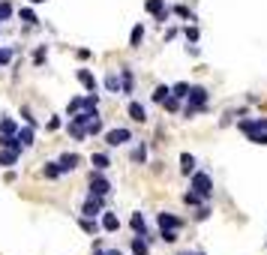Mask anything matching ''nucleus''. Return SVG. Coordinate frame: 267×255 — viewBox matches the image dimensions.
<instances>
[{
  "label": "nucleus",
  "instance_id": "nucleus-1",
  "mask_svg": "<svg viewBox=\"0 0 267 255\" xmlns=\"http://www.w3.org/2000/svg\"><path fill=\"white\" fill-rule=\"evenodd\" d=\"M207 102H210V90L201 87V84H192L189 96H186V105H183V117H195V114L207 111Z\"/></svg>",
  "mask_w": 267,
  "mask_h": 255
},
{
  "label": "nucleus",
  "instance_id": "nucleus-19",
  "mask_svg": "<svg viewBox=\"0 0 267 255\" xmlns=\"http://www.w3.org/2000/svg\"><path fill=\"white\" fill-rule=\"evenodd\" d=\"M129 225H132V231H135V234H144V237H147V222H144V213H132Z\"/></svg>",
  "mask_w": 267,
  "mask_h": 255
},
{
  "label": "nucleus",
  "instance_id": "nucleus-25",
  "mask_svg": "<svg viewBox=\"0 0 267 255\" xmlns=\"http://www.w3.org/2000/svg\"><path fill=\"white\" fill-rule=\"evenodd\" d=\"M42 174L48 177V180H57L63 171H60V162H45V168H42Z\"/></svg>",
  "mask_w": 267,
  "mask_h": 255
},
{
  "label": "nucleus",
  "instance_id": "nucleus-18",
  "mask_svg": "<svg viewBox=\"0 0 267 255\" xmlns=\"http://www.w3.org/2000/svg\"><path fill=\"white\" fill-rule=\"evenodd\" d=\"M180 174H195V156L192 153H180Z\"/></svg>",
  "mask_w": 267,
  "mask_h": 255
},
{
  "label": "nucleus",
  "instance_id": "nucleus-38",
  "mask_svg": "<svg viewBox=\"0 0 267 255\" xmlns=\"http://www.w3.org/2000/svg\"><path fill=\"white\" fill-rule=\"evenodd\" d=\"M183 36H186V42H198V27H183Z\"/></svg>",
  "mask_w": 267,
  "mask_h": 255
},
{
  "label": "nucleus",
  "instance_id": "nucleus-4",
  "mask_svg": "<svg viewBox=\"0 0 267 255\" xmlns=\"http://www.w3.org/2000/svg\"><path fill=\"white\" fill-rule=\"evenodd\" d=\"M102 207H105V198L90 192V195H87V201L81 204V216H90V219H96V216H102V213H105Z\"/></svg>",
  "mask_w": 267,
  "mask_h": 255
},
{
  "label": "nucleus",
  "instance_id": "nucleus-42",
  "mask_svg": "<svg viewBox=\"0 0 267 255\" xmlns=\"http://www.w3.org/2000/svg\"><path fill=\"white\" fill-rule=\"evenodd\" d=\"M21 117H24V120H27L30 126H36V117H33V114H30V108H27V105L21 108Z\"/></svg>",
  "mask_w": 267,
  "mask_h": 255
},
{
  "label": "nucleus",
  "instance_id": "nucleus-34",
  "mask_svg": "<svg viewBox=\"0 0 267 255\" xmlns=\"http://www.w3.org/2000/svg\"><path fill=\"white\" fill-rule=\"evenodd\" d=\"M99 132H102V117L96 114L93 120H90V126H87V135H99Z\"/></svg>",
  "mask_w": 267,
  "mask_h": 255
},
{
  "label": "nucleus",
  "instance_id": "nucleus-20",
  "mask_svg": "<svg viewBox=\"0 0 267 255\" xmlns=\"http://www.w3.org/2000/svg\"><path fill=\"white\" fill-rule=\"evenodd\" d=\"M78 225H81L84 234H96V231L102 228V222H96V219H90V216H81V219H78Z\"/></svg>",
  "mask_w": 267,
  "mask_h": 255
},
{
  "label": "nucleus",
  "instance_id": "nucleus-14",
  "mask_svg": "<svg viewBox=\"0 0 267 255\" xmlns=\"http://www.w3.org/2000/svg\"><path fill=\"white\" fill-rule=\"evenodd\" d=\"M90 165L96 168V171H108V168H111L108 153H93V156H90Z\"/></svg>",
  "mask_w": 267,
  "mask_h": 255
},
{
  "label": "nucleus",
  "instance_id": "nucleus-16",
  "mask_svg": "<svg viewBox=\"0 0 267 255\" xmlns=\"http://www.w3.org/2000/svg\"><path fill=\"white\" fill-rule=\"evenodd\" d=\"M120 81H123V93H132L135 90V75H132V69H126V66H123V69H120Z\"/></svg>",
  "mask_w": 267,
  "mask_h": 255
},
{
  "label": "nucleus",
  "instance_id": "nucleus-27",
  "mask_svg": "<svg viewBox=\"0 0 267 255\" xmlns=\"http://www.w3.org/2000/svg\"><path fill=\"white\" fill-rule=\"evenodd\" d=\"M18 138H21V144H24V147H30V144H33V126H30V123L18 129Z\"/></svg>",
  "mask_w": 267,
  "mask_h": 255
},
{
  "label": "nucleus",
  "instance_id": "nucleus-45",
  "mask_svg": "<svg viewBox=\"0 0 267 255\" xmlns=\"http://www.w3.org/2000/svg\"><path fill=\"white\" fill-rule=\"evenodd\" d=\"M48 129H51V132L60 129V117H51V120H48Z\"/></svg>",
  "mask_w": 267,
  "mask_h": 255
},
{
  "label": "nucleus",
  "instance_id": "nucleus-39",
  "mask_svg": "<svg viewBox=\"0 0 267 255\" xmlns=\"http://www.w3.org/2000/svg\"><path fill=\"white\" fill-rule=\"evenodd\" d=\"M246 138L252 141V144H267V132H249Z\"/></svg>",
  "mask_w": 267,
  "mask_h": 255
},
{
  "label": "nucleus",
  "instance_id": "nucleus-41",
  "mask_svg": "<svg viewBox=\"0 0 267 255\" xmlns=\"http://www.w3.org/2000/svg\"><path fill=\"white\" fill-rule=\"evenodd\" d=\"M93 255H123V252H120V249H102V246H96Z\"/></svg>",
  "mask_w": 267,
  "mask_h": 255
},
{
  "label": "nucleus",
  "instance_id": "nucleus-31",
  "mask_svg": "<svg viewBox=\"0 0 267 255\" xmlns=\"http://www.w3.org/2000/svg\"><path fill=\"white\" fill-rule=\"evenodd\" d=\"M171 12H174V15H180V18H186V21H195V15H192V12H189V9H186L183 3H177V6H174Z\"/></svg>",
  "mask_w": 267,
  "mask_h": 255
},
{
  "label": "nucleus",
  "instance_id": "nucleus-33",
  "mask_svg": "<svg viewBox=\"0 0 267 255\" xmlns=\"http://www.w3.org/2000/svg\"><path fill=\"white\" fill-rule=\"evenodd\" d=\"M9 18H12V3L3 0V3H0V21H9Z\"/></svg>",
  "mask_w": 267,
  "mask_h": 255
},
{
  "label": "nucleus",
  "instance_id": "nucleus-46",
  "mask_svg": "<svg viewBox=\"0 0 267 255\" xmlns=\"http://www.w3.org/2000/svg\"><path fill=\"white\" fill-rule=\"evenodd\" d=\"M177 255H201V252H177Z\"/></svg>",
  "mask_w": 267,
  "mask_h": 255
},
{
  "label": "nucleus",
  "instance_id": "nucleus-5",
  "mask_svg": "<svg viewBox=\"0 0 267 255\" xmlns=\"http://www.w3.org/2000/svg\"><path fill=\"white\" fill-rule=\"evenodd\" d=\"M129 138H132V132H129L126 126H117V129H108V132H105V144H108V147H123Z\"/></svg>",
  "mask_w": 267,
  "mask_h": 255
},
{
  "label": "nucleus",
  "instance_id": "nucleus-6",
  "mask_svg": "<svg viewBox=\"0 0 267 255\" xmlns=\"http://www.w3.org/2000/svg\"><path fill=\"white\" fill-rule=\"evenodd\" d=\"M144 12L153 15L156 21H168V15H171V9L165 6V0H147V3H144Z\"/></svg>",
  "mask_w": 267,
  "mask_h": 255
},
{
  "label": "nucleus",
  "instance_id": "nucleus-23",
  "mask_svg": "<svg viewBox=\"0 0 267 255\" xmlns=\"http://www.w3.org/2000/svg\"><path fill=\"white\" fill-rule=\"evenodd\" d=\"M141 42H144V27L135 24L132 33H129V45H132V48H141Z\"/></svg>",
  "mask_w": 267,
  "mask_h": 255
},
{
  "label": "nucleus",
  "instance_id": "nucleus-10",
  "mask_svg": "<svg viewBox=\"0 0 267 255\" xmlns=\"http://www.w3.org/2000/svg\"><path fill=\"white\" fill-rule=\"evenodd\" d=\"M156 222H159V228H177V231L183 228V219H177L174 213H159Z\"/></svg>",
  "mask_w": 267,
  "mask_h": 255
},
{
  "label": "nucleus",
  "instance_id": "nucleus-37",
  "mask_svg": "<svg viewBox=\"0 0 267 255\" xmlns=\"http://www.w3.org/2000/svg\"><path fill=\"white\" fill-rule=\"evenodd\" d=\"M183 201H186V204H189V207H195V204H201V201H204V198H201V195H198V192H195V189H192V192H186V195H183Z\"/></svg>",
  "mask_w": 267,
  "mask_h": 255
},
{
  "label": "nucleus",
  "instance_id": "nucleus-15",
  "mask_svg": "<svg viewBox=\"0 0 267 255\" xmlns=\"http://www.w3.org/2000/svg\"><path fill=\"white\" fill-rule=\"evenodd\" d=\"M0 147H6V150H24V144H21V138L18 135H0Z\"/></svg>",
  "mask_w": 267,
  "mask_h": 255
},
{
  "label": "nucleus",
  "instance_id": "nucleus-26",
  "mask_svg": "<svg viewBox=\"0 0 267 255\" xmlns=\"http://www.w3.org/2000/svg\"><path fill=\"white\" fill-rule=\"evenodd\" d=\"M132 162H138V165L147 162V144H138V147L132 150Z\"/></svg>",
  "mask_w": 267,
  "mask_h": 255
},
{
  "label": "nucleus",
  "instance_id": "nucleus-2",
  "mask_svg": "<svg viewBox=\"0 0 267 255\" xmlns=\"http://www.w3.org/2000/svg\"><path fill=\"white\" fill-rule=\"evenodd\" d=\"M192 189L207 201V198L213 195V177H210L207 171H195V174H192Z\"/></svg>",
  "mask_w": 267,
  "mask_h": 255
},
{
  "label": "nucleus",
  "instance_id": "nucleus-28",
  "mask_svg": "<svg viewBox=\"0 0 267 255\" xmlns=\"http://www.w3.org/2000/svg\"><path fill=\"white\" fill-rule=\"evenodd\" d=\"M159 237L162 243H177V228H159Z\"/></svg>",
  "mask_w": 267,
  "mask_h": 255
},
{
  "label": "nucleus",
  "instance_id": "nucleus-9",
  "mask_svg": "<svg viewBox=\"0 0 267 255\" xmlns=\"http://www.w3.org/2000/svg\"><path fill=\"white\" fill-rule=\"evenodd\" d=\"M78 81L87 87V93H96V90H99V81H96V75H93L90 69H78Z\"/></svg>",
  "mask_w": 267,
  "mask_h": 255
},
{
  "label": "nucleus",
  "instance_id": "nucleus-11",
  "mask_svg": "<svg viewBox=\"0 0 267 255\" xmlns=\"http://www.w3.org/2000/svg\"><path fill=\"white\" fill-rule=\"evenodd\" d=\"M126 111H129V117H132L135 123H144V120H147V108L141 105V102H129Z\"/></svg>",
  "mask_w": 267,
  "mask_h": 255
},
{
  "label": "nucleus",
  "instance_id": "nucleus-22",
  "mask_svg": "<svg viewBox=\"0 0 267 255\" xmlns=\"http://www.w3.org/2000/svg\"><path fill=\"white\" fill-rule=\"evenodd\" d=\"M105 90L108 93H123V81L111 72V75H105Z\"/></svg>",
  "mask_w": 267,
  "mask_h": 255
},
{
  "label": "nucleus",
  "instance_id": "nucleus-12",
  "mask_svg": "<svg viewBox=\"0 0 267 255\" xmlns=\"http://www.w3.org/2000/svg\"><path fill=\"white\" fill-rule=\"evenodd\" d=\"M102 231H108V234L120 231V219H117V213H108V210L102 213Z\"/></svg>",
  "mask_w": 267,
  "mask_h": 255
},
{
  "label": "nucleus",
  "instance_id": "nucleus-43",
  "mask_svg": "<svg viewBox=\"0 0 267 255\" xmlns=\"http://www.w3.org/2000/svg\"><path fill=\"white\" fill-rule=\"evenodd\" d=\"M207 216H210V207H198V213H195V219H198V222H204Z\"/></svg>",
  "mask_w": 267,
  "mask_h": 255
},
{
  "label": "nucleus",
  "instance_id": "nucleus-3",
  "mask_svg": "<svg viewBox=\"0 0 267 255\" xmlns=\"http://www.w3.org/2000/svg\"><path fill=\"white\" fill-rule=\"evenodd\" d=\"M87 183H90V192L93 195H102V198H108V192H111V183H108V177H105L102 171H90V177H87Z\"/></svg>",
  "mask_w": 267,
  "mask_h": 255
},
{
  "label": "nucleus",
  "instance_id": "nucleus-35",
  "mask_svg": "<svg viewBox=\"0 0 267 255\" xmlns=\"http://www.w3.org/2000/svg\"><path fill=\"white\" fill-rule=\"evenodd\" d=\"M165 111H180V96L171 93V96L165 99Z\"/></svg>",
  "mask_w": 267,
  "mask_h": 255
},
{
  "label": "nucleus",
  "instance_id": "nucleus-24",
  "mask_svg": "<svg viewBox=\"0 0 267 255\" xmlns=\"http://www.w3.org/2000/svg\"><path fill=\"white\" fill-rule=\"evenodd\" d=\"M168 96H171V87H168V84H159V87L153 90V102H159V105H165Z\"/></svg>",
  "mask_w": 267,
  "mask_h": 255
},
{
  "label": "nucleus",
  "instance_id": "nucleus-44",
  "mask_svg": "<svg viewBox=\"0 0 267 255\" xmlns=\"http://www.w3.org/2000/svg\"><path fill=\"white\" fill-rule=\"evenodd\" d=\"M75 57H78V60H90V48H78Z\"/></svg>",
  "mask_w": 267,
  "mask_h": 255
},
{
  "label": "nucleus",
  "instance_id": "nucleus-30",
  "mask_svg": "<svg viewBox=\"0 0 267 255\" xmlns=\"http://www.w3.org/2000/svg\"><path fill=\"white\" fill-rule=\"evenodd\" d=\"M45 60H48V48H45V45H39L36 51H33V63H36V66H42Z\"/></svg>",
  "mask_w": 267,
  "mask_h": 255
},
{
  "label": "nucleus",
  "instance_id": "nucleus-40",
  "mask_svg": "<svg viewBox=\"0 0 267 255\" xmlns=\"http://www.w3.org/2000/svg\"><path fill=\"white\" fill-rule=\"evenodd\" d=\"M6 63H12V51L9 48H0V66H6Z\"/></svg>",
  "mask_w": 267,
  "mask_h": 255
},
{
  "label": "nucleus",
  "instance_id": "nucleus-29",
  "mask_svg": "<svg viewBox=\"0 0 267 255\" xmlns=\"http://www.w3.org/2000/svg\"><path fill=\"white\" fill-rule=\"evenodd\" d=\"M171 93L180 96V99H186V96H189V84H186V81H177L174 87H171Z\"/></svg>",
  "mask_w": 267,
  "mask_h": 255
},
{
  "label": "nucleus",
  "instance_id": "nucleus-17",
  "mask_svg": "<svg viewBox=\"0 0 267 255\" xmlns=\"http://www.w3.org/2000/svg\"><path fill=\"white\" fill-rule=\"evenodd\" d=\"M18 156H21L18 150H6V147H3V150H0V165H3V168H12L15 162H18Z\"/></svg>",
  "mask_w": 267,
  "mask_h": 255
},
{
  "label": "nucleus",
  "instance_id": "nucleus-32",
  "mask_svg": "<svg viewBox=\"0 0 267 255\" xmlns=\"http://www.w3.org/2000/svg\"><path fill=\"white\" fill-rule=\"evenodd\" d=\"M69 135L81 141V138H87V129H84V126H78V123H69Z\"/></svg>",
  "mask_w": 267,
  "mask_h": 255
},
{
  "label": "nucleus",
  "instance_id": "nucleus-8",
  "mask_svg": "<svg viewBox=\"0 0 267 255\" xmlns=\"http://www.w3.org/2000/svg\"><path fill=\"white\" fill-rule=\"evenodd\" d=\"M57 162H60V171L66 174V171H75V168L81 165V156H78V153H63Z\"/></svg>",
  "mask_w": 267,
  "mask_h": 255
},
{
  "label": "nucleus",
  "instance_id": "nucleus-21",
  "mask_svg": "<svg viewBox=\"0 0 267 255\" xmlns=\"http://www.w3.org/2000/svg\"><path fill=\"white\" fill-rule=\"evenodd\" d=\"M18 123L12 120V117H3V120H0V135H18Z\"/></svg>",
  "mask_w": 267,
  "mask_h": 255
},
{
  "label": "nucleus",
  "instance_id": "nucleus-36",
  "mask_svg": "<svg viewBox=\"0 0 267 255\" xmlns=\"http://www.w3.org/2000/svg\"><path fill=\"white\" fill-rule=\"evenodd\" d=\"M21 21H24V24H36L39 18H36V12H33V9L24 6V9H21Z\"/></svg>",
  "mask_w": 267,
  "mask_h": 255
},
{
  "label": "nucleus",
  "instance_id": "nucleus-13",
  "mask_svg": "<svg viewBox=\"0 0 267 255\" xmlns=\"http://www.w3.org/2000/svg\"><path fill=\"white\" fill-rule=\"evenodd\" d=\"M129 246H132L135 255H147V252H150V243H147V237H144V234H135Z\"/></svg>",
  "mask_w": 267,
  "mask_h": 255
},
{
  "label": "nucleus",
  "instance_id": "nucleus-47",
  "mask_svg": "<svg viewBox=\"0 0 267 255\" xmlns=\"http://www.w3.org/2000/svg\"><path fill=\"white\" fill-rule=\"evenodd\" d=\"M30 3H33V6H39V3H45V0H30Z\"/></svg>",
  "mask_w": 267,
  "mask_h": 255
},
{
  "label": "nucleus",
  "instance_id": "nucleus-7",
  "mask_svg": "<svg viewBox=\"0 0 267 255\" xmlns=\"http://www.w3.org/2000/svg\"><path fill=\"white\" fill-rule=\"evenodd\" d=\"M237 129L243 135H249V132H267V117H249V120H240Z\"/></svg>",
  "mask_w": 267,
  "mask_h": 255
}]
</instances>
